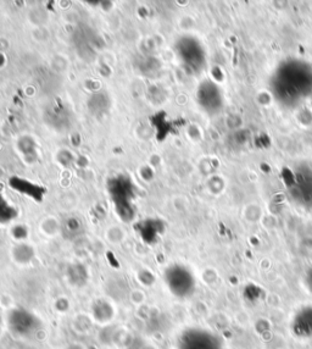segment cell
<instances>
[{
    "label": "cell",
    "instance_id": "3",
    "mask_svg": "<svg viewBox=\"0 0 312 349\" xmlns=\"http://www.w3.org/2000/svg\"><path fill=\"white\" fill-rule=\"evenodd\" d=\"M176 49L179 59L188 69L194 72H199L204 69L206 64V57H205L204 48L200 44L199 40L192 37H183L177 42Z\"/></svg>",
    "mask_w": 312,
    "mask_h": 349
},
{
    "label": "cell",
    "instance_id": "1",
    "mask_svg": "<svg viewBox=\"0 0 312 349\" xmlns=\"http://www.w3.org/2000/svg\"><path fill=\"white\" fill-rule=\"evenodd\" d=\"M273 89L283 104L295 105L312 90V69L303 61L285 62L276 75Z\"/></svg>",
    "mask_w": 312,
    "mask_h": 349
},
{
    "label": "cell",
    "instance_id": "10",
    "mask_svg": "<svg viewBox=\"0 0 312 349\" xmlns=\"http://www.w3.org/2000/svg\"><path fill=\"white\" fill-rule=\"evenodd\" d=\"M1 322H2V318H1V312H0V326H1Z\"/></svg>",
    "mask_w": 312,
    "mask_h": 349
},
{
    "label": "cell",
    "instance_id": "8",
    "mask_svg": "<svg viewBox=\"0 0 312 349\" xmlns=\"http://www.w3.org/2000/svg\"><path fill=\"white\" fill-rule=\"evenodd\" d=\"M291 331L301 338L312 337V307L306 305L295 313L291 320Z\"/></svg>",
    "mask_w": 312,
    "mask_h": 349
},
{
    "label": "cell",
    "instance_id": "9",
    "mask_svg": "<svg viewBox=\"0 0 312 349\" xmlns=\"http://www.w3.org/2000/svg\"><path fill=\"white\" fill-rule=\"evenodd\" d=\"M306 282H308L309 288L312 291V269L308 272V275H306Z\"/></svg>",
    "mask_w": 312,
    "mask_h": 349
},
{
    "label": "cell",
    "instance_id": "4",
    "mask_svg": "<svg viewBox=\"0 0 312 349\" xmlns=\"http://www.w3.org/2000/svg\"><path fill=\"white\" fill-rule=\"evenodd\" d=\"M179 349H221L219 338L210 331L193 328L179 340Z\"/></svg>",
    "mask_w": 312,
    "mask_h": 349
},
{
    "label": "cell",
    "instance_id": "7",
    "mask_svg": "<svg viewBox=\"0 0 312 349\" xmlns=\"http://www.w3.org/2000/svg\"><path fill=\"white\" fill-rule=\"evenodd\" d=\"M290 193L299 203L312 208V174H308L305 171L298 173Z\"/></svg>",
    "mask_w": 312,
    "mask_h": 349
},
{
    "label": "cell",
    "instance_id": "5",
    "mask_svg": "<svg viewBox=\"0 0 312 349\" xmlns=\"http://www.w3.org/2000/svg\"><path fill=\"white\" fill-rule=\"evenodd\" d=\"M7 325L10 330L17 336H31L38 330L39 320L37 316L26 309H14L7 316Z\"/></svg>",
    "mask_w": 312,
    "mask_h": 349
},
{
    "label": "cell",
    "instance_id": "2",
    "mask_svg": "<svg viewBox=\"0 0 312 349\" xmlns=\"http://www.w3.org/2000/svg\"><path fill=\"white\" fill-rule=\"evenodd\" d=\"M165 282L170 292L177 298L186 299L194 293L195 277L193 272L183 265H172L165 272Z\"/></svg>",
    "mask_w": 312,
    "mask_h": 349
},
{
    "label": "cell",
    "instance_id": "6",
    "mask_svg": "<svg viewBox=\"0 0 312 349\" xmlns=\"http://www.w3.org/2000/svg\"><path fill=\"white\" fill-rule=\"evenodd\" d=\"M199 105L210 115H215L221 111L223 106V95L219 86L211 81H205L198 89Z\"/></svg>",
    "mask_w": 312,
    "mask_h": 349
}]
</instances>
